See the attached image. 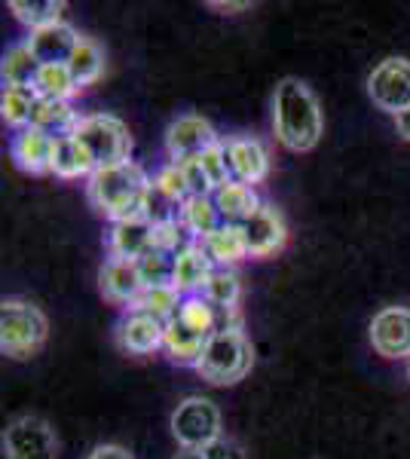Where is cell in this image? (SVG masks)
<instances>
[{"label":"cell","mask_w":410,"mask_h":459,"mask_svg":"<svg viewBox=\"0 0 410 459\" xmlns=\"http://www.w3.org/2000/svg\"><path fill=\"white\" fill-rule=\"evenodd\" d=\"M273 132H275V142L291 153H307L322 142L325 117L322 108H318L316 92L307 83L288 77L275 86Z\"/></svg>","instance_id":"6da1fadb"},{"label":"cell","mask_w":410,"mask_h":459,"mask_svg":"<svg viewBox=\"0 0 410 459\" xmlns=\"http://www.w3.org/2000/svg\"><path fill=\"white\" fill-rule=\"evenodd\" d=\"M151 190V175L135 160L117 162V166L95 169L92 178L86 181V199L101 218L114 221L141 218L144 199Z\"/></svg>","instance_id":"7a4b0ae2"},{"label":"cell","mask_w":410,"mask_h":459,"mask_svg":"<svg viewBox=\"0 0 410 459\" xmlns=\"http://www.w3.org/2000/svg\"><path fill=\"white\" fill-rule=\"evenodd\" d=\"M255 368V346L242 328H223L205 343L199 365L193 368L212 386H236Z\"/></svg>","instance_id":"3957f363"},{"label":"cell","mask_w":410,"mask_h":459,"mask_svg":"<svg viewBox=\"0 0 410 459\" xmlns=\"http://www.w3.org/2000/svg\"><path fill=\"white\" fill-rule=\"evenodd\" d=\"M49 322L37 303L25 298H4L0 303V350L10 359H34L47 346Z\"/></svg>","instance_id":"277c9868"},{"label":"cell","mask_w":410,"mask_h":459,"mask_svg":"<svg viewBox=\"0 0 410 459\" xmlns=\"http://www.w3.org/2000/svg\"><path fill=\"white\" fill-rule=\"evenodd\" d=\"M74 138L86 147L99 169L132 160L129 126L114 114H86L80 120L77 132H74Z\"/></svg>","instance_id":"5b68a950"},{"label":"cell","mask_w":410,"mask_h":459,"mask_svg":"<svg viewBox=\"0 0 410 459\" xmlns=\"http://www.w3.org/2000/svg\"><path fill=\"white\" fill-rule=\"evenodd\" d=\"M171 435L181 450H199L205 444L223 438L221 435V411L212 398L190 395L171 413Z\"/></svg>","instance_id":"8992f818"},{"label":"cell","mask_w":410,"mask_h":459,"mask_svg":"<svg viewBox=\"0 0 410 459\" xmlns=\"http://www.w3.org/2000/svg\"><path fill=\"white\" fill-rule=\"evenodd\" d=\"M58 438L43 417L25 413L4 429V459H56Z\"/></svg>","instance_id":"52a82bcc"},{"label":"cell","mask_w":410,"mask_h":459,"mask_svg":"<svg viewBox=\"0 0 410 459\" xmlns=\"http://www.w3.org/2000/svg\"><path fill=\"white\" fill-rule=\"evenodd\" d=\"M368 95L371 101L398 117L410 108V62L407 58H386L379 62L368 77Z\"/></svg>","instance_id":"ba28073f"},{"label":"cell","mask_w":410,"mask_h":459,"mask_svg":"<svg viewBox=\"0 0 410 459\" xmlns=\"http://www.w3.org/2000/svg\"><path fill=\"white\" fill-rule=\"evenodd\" d=\"M223 138L214 132V126L205 117L196 114H184L169 126L166 132V153L169 162H190L196 157H203L208 147H214Z\"/></svg>","instance_id":"9c48e42d"},{"label":"cell","mask_w":410,"mask_h":459,"mask_svg":"<svg viewBox=\"0 0 410 459\" xmlns=\"http://www.w3.org/2000/svg\"><path fill=\"white\" fill-rule=\"evenodd\" d=\"M371 346L383 359H410V309L386 307L371 318Z\"/></svg>","instance_id":"30bf717a"},{"label":"cell","mask_w":410,"mask_h":459,"mask_svg":"<svg viewBox=\"0 0 410 459\" xmlns=\"http://www.w3.org/2000/svg\"><path fill=\"white\" fill-rule=\"evenodd\" d=\"M242 233H245V242H249V255L255 257V261H266V257L282 255V248L288 246L285 221H282V214L266 203L245 221Z\"/></svg>","instance_id":"8fae6325"},{"label":"cell","mask_w":410,"mask_h":459,"mask_svg":"<svg viewBox=\"0 0 410 459\" xmlns=\"http://www.w3.org/2000/svg\"><path fill=\"white\" fill-rule=\"evenodd\" d=\"M99 288L101 298L114 307L129 309L141 294H144V279H141L138 261H126V257H104L101 273H99Z\"/></svg>","instance_id":"7c38bea8"},{"label":"cell","mask_w":410,"mask_h":459,"mask_svg":"<svg viewBox=\"0 0 410 459\" xmlns=\"http://www.w3.org/2000/svg\"><path fill=\"white\" fill-rule=\"evenodd\" d=\"M223 147H227L233 181L249 184V187L266 181V175H270V153H266L264 142L249 135H233V138H223Z\"/></svg>","instance_id":"4fadbf2b"},{"label":"cell","mask_w":410,"mask_h":459,"mask_svg":"<svg viewBox=\"0 0 410 459\" xmlns=\"http://www.w3.org/2000/svg\"><path fill=\"white\" fill-rule=\"evenodd\" d=\"M117 343L129 355H151L166 343V322L135 313V309H126L120 325H117Z\"/></svg>","instance_id":"5bb4252c"},{"label":"cell","mask_w":410,"mask_h":459,"mask_svg":"<svg viewBox=\"0 0 410 459\" xmlns=\"http://www.w3.org/2000/svg\"><path fill=\"white\" fill-rule=\"evenodd\" d=\"M156 227L147 218H126L108 227V257H126L141 261L147 251H153Z\"/></svg>","instance_id":"9a60e30c"},{"label":"cell","mask_w":410,"mask_h":459,"mask_svg":"<svg viewBox=\"0 0 410 459\" xmlns=\"http://www.w3.org/2000/svg\"><path fill=\"white\" fill-rule=\"evenodd\" d=\"M52 142L56 138L43 135L40 129H22L13 132L10 138V157L13 162L28 175H49V160H52Z\"/></svg>","instance_id":"2e32d148"},{"label":"cell","mask_w":410,"mask_h":459,"mask_svg":"<svg viewBox=\"0 0 410 459\" xmlns=\"http://www.w3.org/2000/svg\"><path fill=\"white\" fill-rule=\"evenodd\" d=\"M80 37L83 34L74 31L68 22H58V25H49V28H43V31L28 34V47H31V53L37 56L40 65H68Z\"/></svg>","instance_id":"e0dca14e"},{"label":"cell","mask_w":410,"mask_h":459,"mask_svg":"<svg viewBox=\"0 0 410 459\" xmlns=\"http://www.w3.org/2000/svg\"><path fill=\"white\" fill-rule=\"evenodd\" d=\"M95 160L89 157V151L77 142L74 135L56 138L52 142V160H49V175L62 178V181H89L95 172Z\"/></svg>","instance_id":"ac0fdd59"},{"label":"cell","mask_w":410,"mask_h":459,"mask_svg":"<svg viewBox=\"0 0 410 459\" xmlns=\"http://www.w3.org/2000/svg\"><path fill=\"white\" fill-rule=\"evenodd\" d=\"M214 270H218V266H214V261L208 257L203 242H193V246L184 248L175 261V288L184 294V298L203 294V288L208 279H212Z\"/></svg>","instance_id":"d6986e66"},{"label":"cell","mask_w":410,"mask_h":459,"mask_svg":"<svg viewBox=\"0 0 410 459\" xmlns=\"http://www.w3.org/2000/svg\"><path fill=\"white\" fill-rule=\"evenodd\" d=\"M212 199H214V205H218L223 224H236V227H242L245 221L264 205L257 196V190L249 187V184H240V181H227L223 187L214 190Z\"/></svg>","instance_id":"ffe728a7"},{"label":"cell","mask_w":410,"mask_h":459,"mask_svg":"<svg viewBox=\"0 0 410 459\" xmlns=\"http://www.w3.org/2000/svg\"><path fill=\"white\" fill-rule=\"evenodd\" d=\"M80 110H74V101H56V99H37L31 129H40L49 138L74 135L80 126Z\"/></svg>","instance_id":"44dd1931"},{"label":"cell","mask_w":410,"mask_h":459,"mask_svg":"<svg viewBox=\"0 0 410 459\" xmlns=\"http://www.w3.org/2000/svg\"><path fill=\"white\" fill-rule=\"evenodd\" d=\"M208 340H212V337L196 334V331H190L184 322H178V318H169V322H166V343H162V352H166L169 361H175V365L196 368L199 359H203V352H205Z\"/></svg>","instance_id":"7402d4cb"},{"label":"cell","mask_w":410,"mask_h":459,"mask_svg":"<svg viewBox=\"0 0 410 459\" xmlns=\"http://www.w3.org/2000/svg\"><path fill=\"white\" fill-rule=\"evenodd\" d=\"M203 248L208 251V257L214 261V266H221V270H233L236 264H242L245 257H251L242 227H236V224H223L221 230H214V233L203 242Z\"/></svg>","instance_id":"603a6c76"},{"label":"cell","mask_w":410,"mask_h":459,"mask_svg":"<svg viewBox=\"0 0 410 459\" xmlns=\"http://www.w3.org/2000/svg\"><path fill=\"white\" fill-rule=\"evenodd\" d=\"M178 221H181L184 230H188L196 242H205L214 230L223 227V218L212 196H190L188 203L181 205V212H178Z\"/></svg>","instance_id":"cb8c5ba5"},{"label":"cell","mask_w":410,"mask_h":459,"mask_svg":"<svg viewBox=\"0 0 410 459\" xmlns=\"http://www.w3.org/2000/svg\"><path fill=\"white\" fill-rule=\"evenodd\" d=\"M43 65L37 62V56L31 53L28 40L16 43V47L6 49L4 65H0V77H4V86H22V89H34V80L40 74Z\"/></svg>","instance_id":"d4e9b609"},{"label":"cell","mask_w":410,"mask_h":459,"mask_svg":"<svg viewBox=\"0 0 410 459\" xmlns=\"http://www.w3.org/2000/svg\"><path fill=\"white\" fill-rule=\"evenodd\" d=\"M65 10H68V4H62V0H10V13L31 34L65 22Z\"/></svg>","instance_id":"484cf974"},{"label":"cell","mask_w":410,"mask_h":459,"mask_svg":"<svg viewBox=\"0 0 410 459\" xmlns=\"http://www.w3.org/2000/svg\"><path fill=\"white\" fill-rule=\"evenodd\" d=\"M68 71L80 89L99 83L101 74H104V49L92 40V37H80L77 49H74L71 62H68Z\"/></svg>","instance_id":"4316f807"},{"label":"cell","mask_w":410,"mask_h":459,"mask_svg":"<svg viewBox=\"0 0 410 459\" xmlns=\"http://www.w3.org/2000/svg\"><path fill=\"white\" fill-rule=\"evenodd\" d=\"M203 298L212 303L221 313H240L242 303V279L236 276V270H214L212 279L203 288Z\"/></svg>","instance_id":"83f0119b"},{"label":"cell","mask_w":410,"mask_h":459,"mask_svg":"<svg viewBox=\"0 0 410 459\" xmlns=\"http://www.w3.org/2000/svg\"><path fill=\"white\" fill-rule=\"evenodd\" d=\"M34 108H37V92L34 89H22V86H4L0 92V117L10 129H28L31 126V117H34Z\"/></svg>","instance_id":"f1b7e54d"},{"label":"cell","mask_w":410,"mask_h":459,"mask_svg":"<svg viewBox=\"0 0 410 459\" xmlns=\"http://www.w3.org/2000/svg\"><path fill=\"white\" fill-rule=\"evenodd\" d=\"M181 303H184V294L178 291L175 285H166V288H144V294H141L129 309L153 316V318H160V322H169V318L178 316Z\"/></svg>","instance_id":"f546056e"},{"label":"cell","mask_w":410,"mask_h":459,"mask_svg":"<svg viewBox=\"0 0 410 459\" xmlns=\"http://www.w3.org/2000/svg\"><path fill=\"white\" fill-rule=\"evenodd\" d=\"M37 99H56V101H71L80 92V86L74 83L68 65H43L40 74L34 80Z\"/></svg>","instance_id":"4dcf8cb0"},{"label":"cell","mask_w":410,"mask_h":459,"mask_svg":"<svg viewBox=\"0 0 410 459\" xmlns=\"http://www.w3.org/2000/svg\"><path fill=\"white\" fill-rule=\"evenodd\" d=\"M175 255H169V251H147L144 257L138 261L141 266V279H144L147 288H166V285H175Z\"/></svg>","instance_id":"1f68e13d"},{"label":"cell","mask_w":410,"mask_h":459,"mask_svg":"<svg viewBox=\"0 0 410 459\" xmlns=\"http://www.w3.org/2000/svg\"><path fill=\"white\" fill-rule=\"evenodd\" d=\"M153 187L160 190V194H166L171 203L184 205L190 199V187H188V178H184V169L178 166V162H166V166H160L153 172Z\"/></svg>","instance_id":"d6a6232c"},{"label":"cell","mask_w":410,"mask_h":459,"mask_svg":"<svg viewBox=\"0 0 410 459\" xmlns=\"http://www.w3.org/2000/svg\"><path fill=\"white\" fill-rule=\"evenodd\" d=\"M196 160H199V166H203V172L208 175V181H212L214 190L223 187L227 181H233V175H230L227 147H223V142H218L214 147H208L203 157H196Z\"/></svg>","instance_id":"836d02e7"},{"label":"cell","mask_w":410,"mask_h":459,"mask_svg":"<svg viewBox=\"0 0 410 459\" xmlns=\"http://www.w3.org/2000/svg\"><path fill=\"white\" fill-rule=\"evenodd\" d=\"M175 459H249L233 438H218L199 450H181Z\"/></svg>","instance_id":"e575fe53"},{"label":"cell","mask_w":410,"mask_h":459,"mask_svg":"<svg viewBox=\"0 0 410 459\" xmlns=\"http://www.w3.org/2000/svg\"><path fill=\"white\" fill-rule=\"evenodd\" d=\"M86 459H135V456L126 447H120V444H101V447H95Z\"/></svg>","instance_id":"d590c367"},{"label":"cell","mask_w":410,"mask_h":459,"mask_svg":"<svg viewBox=\"0 0 410 459\" xmlns=\"http://www.w3.org/2000/svg\"><path fill=\"white\" fill-rule=\"evenodd\" d=\"M395 132H398V135L410 144V108L405 110V114L395 117Z\"/></svg>","instance_id":"8d00e7d4"},{"label":"cell","mask_w":410,"mask_h":459,"mask_svg":"<svg viewBox=\"0 0 410 459\" xmlns=\"http://www.w3.org/2000/svg\"><path fill=\"white\" fill-rule=\"evenodd\" d=\"M212 10H227V13H233V10H249V4H208Z\"/></svg>","instance_id":"74e56055"},{"label":"cell","mask_w":410,"mask_h":459,"mask_svg":"<svg viewBox=\"0 0 410 459\" xmlns=\"http://www.w3.org/2000/svg\"><path fill=\"white\" fill-rule=\"evenodd\" d=\"M405 365H407V380H410V359L405 361Z\"/></svg>","instance_id":"f35d334b"}]
</instances>
